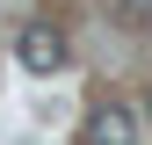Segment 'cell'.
I'll return each mask as SVG.
<instances>
[{
	"instance_id": "obj_1",
	"label": "cell",
	"mask_w": 152,
	"mask_h": 145,
	"mask_svg": "<svg viewBox=\"0 0 152 145\" xmlns=\"http://www.w3.org/2000/svg\"><path fill=\"white\" fill-rule=\"evenodd\" d=\"M15 58H22V72H58V65H65V29L29 22L22 36H15Z\"/></svg>"
},
{
	"instance_id": "obj_2",
	"label": "cell",
	"mask_w": 152,
	"mask_h": 145,
	"mask_svg": "<svg viewBox=\"0 0 152 145\" xmlns=\"http://www.w3.org/2000/svg\"><path fill=\"white\" fill-rule=\"evenodd\" d=\"M80 145H138V116L116 102H94L87 123H80Z\"/></svg>"
},
{
	"instance_id": "obj_3",
	"label": "cell",
	"mask_w": 152,
	"mask_h": 145,
	"mask_svg": "<svg viewBox=\"0 0 152 145\" xmlns=\"http://www.w3.org/2000/svg\"><path fill=\"white\" fill-rule=\"evenodd\" d=\"M116 15H123L130 29H145V22H152V0H116Z\"/></svg>"
},
{
	"instance_id": "obj_4",
	"label": "cell",
	"mask_w": 152,
	"mask_h": 145,
	"mask_svg": "<svg viewBox=\"0 0 152 145\" xmlns=\"http://www.w3.org/2000/svg\"><path fill=\"white\" fill-rule=\"evenodd\" d=\"M145 116H152V94H145Z\"/></svg>"
}]
</instances>
